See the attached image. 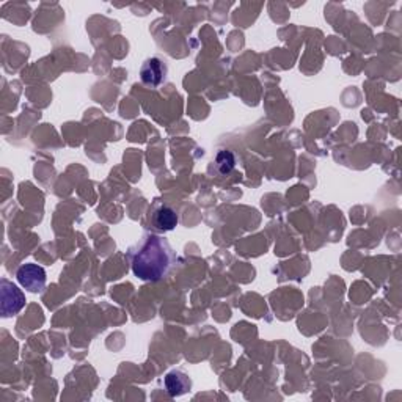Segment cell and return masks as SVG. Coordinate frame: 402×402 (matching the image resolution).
<instances>
[{
  "instance_id": "cell-5",
  "label": "cell",
  "mask_w": 402,
  "mask_h": 402,
  "mask_svg": "<svg viewBox=\"0 0 402 402\" xmlns=\"http://www.w3.org/2000/svg\"><path fill=\"white\" fill-rule=\"evenodd\" d=\"M151 225L155 231L165 233L176 228L178 225V214L174 212L172 207L160 206L155 209L151 216Z\"/></svg>"
},
{
  "instance_id": "cell-2",
  "label": "cell",
  "mask_w": 402,
  "mask_h": 402,
  "mask_svg": "<svg viewBox=\"0 0 402 402\" xmlns=\"http://www.w3.org/2000/svg\"><path fill=\"white\" fill-rule=\"evenodd\" d=\"M18 282L30 293H41L46 286V272L38 264H24L16 272Z\"/></svg>"
},
{
  "instance_id": "cell-6",
  "label": "cell",
  "mask_w": 402,
  "mask_h": 402,
  "mask_svg": "<svg viewBox=\"0 0 402 402\" xmlns=\"http://www.w3.org/2000/svg\"><path fill=\"white\" fill-rule=\"evenodd\" d=\"M165 388L167 393L170 394L172 398L183 396V394L190 391L192 380L189 379V375L184 373L172 371L165 375Z\"/></svg>"
},
{
  "instance_id": "cell-7",
  "label": "cell",
  "mask_w": 402,
  "mask_h": 402,
  "mask_svg": "<svg viewBox=\"0 0 402 402\" xmlns=\"http://www.w3.org/2000/svg\"><path fill=\"white\" fill-rule=\"evenodd\" d=\"M216 164L220 174L230 173L233 170V167H235V155L230 151H220L216 159Z\"/></svg>"
},
{
  "instance_id": "cell-1",
  "label": "cell",
  "mask_w": 402,
  "mask_h": 402,
  "mask_svg": "<svg viewBox=\"0 0 402 402\" xmlns=\"http://www.w3.org/2000/svg\"><path fill=\"white\" fill-rule=\"evenodd\" d=\"M173 259V250L165 239L153 235L146 236L131 255L132 272L140 280L158 282L168 274Z\"/></svg>"
},
{
  "instance_id": "cell-3",
  "label": "cell",
  "mask_w": 402,
  "mask_h": 402,
  "mask_svg": "<svg viewBox=\"0 0 402 402\" xmlns=\"http://www.w3.org/2000/svg\"><path fill=\"white\" fill-rule=\"evenodd\" d=\"M25 305L22 291L8 280H2V316L10 317L18 314Z\"/></svg>"
},
{
  "instance_id": "cell-4",
  "label": "cell",
  "mask_w": 402,
  "mask_h": 402,
  "mask_svg": "<svg viewBox=\"0 0 402 402\" xmlns=\"http://www.w3.org/2000/svg\"><path fill=\"white\" fill-rule=\"evenodd\" d=\"M167 77V67L160 58H148V60L141 64L140 68V79L145 85L158 87Z\"/></svg>"
}]
</instances>
